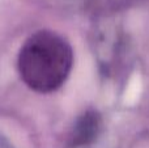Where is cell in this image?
Wrapping results in <instances>:
<instances>
[{
	"mask_svg": "<svg viewBox=\"0 0 149 148\" xmlns=\"http://www.w3.org/2000/svg\"><path fill=\"white\" fill-rule=\"evenodd\" d=\"M73 52L59 34L39 30L30 36L18 54L22 81L38 93H51L64 84L72 70Z\"/></svg>",
	"mask_w": 149,
	"mask_h": 148,
	"instance_id": "cell-1",
	"label": "cell"
},
{
	"mask_svg": "<svg viewBox=\"0 0 149 148\" xmlns=\"http://www.w3.org/2000/svg\"><path fill=\"white\" fill-rule=\"evenodd\" d=\"M98 125H100V121H98V115L95 113L84 114V117L81 118V121L76 127V133H74L76 143H89L94 138V135H97Z\"/></svg>",
	"mask_w": 149,
	"mask_h": 148,
	"instance_id": "cell-2",
	"label": "cell"
}]
</instances>
